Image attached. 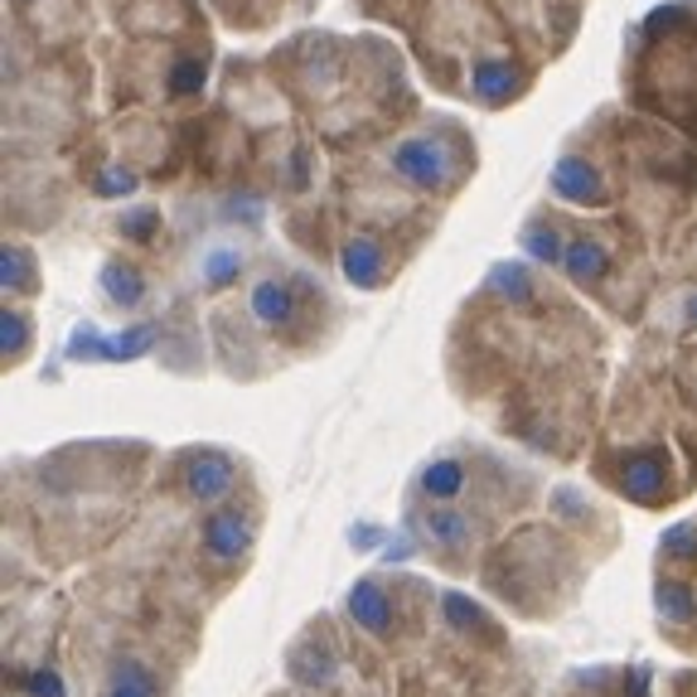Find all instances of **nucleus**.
Returning <instances> with one entry per match:
<instances>
[{
	"label": "nucleus",
	"instance_id": "0eeeda50",
	"mask_svg": "<svg viewBox=\"0 0 697 697\" xmlns=\"http://www.w3.org/2000/svg\"><path fill=\"white\" fill-rule=\"evenodd\" d=\"M107 291H112L117 301H137L141 296V281H137V272L131 266H107Z\"/></svg>",
	"mask_w": 697,
	"mask_h": 697
},
{
	"label": "nucleus",
	"instance_id": "39448f33",
	"mask_svg": "<svg viewBox=\"0 0 697 697\" xmlns=\"http://www.w3.org/2000/svg\"><path fill=\"white\" fill-rule=\"evenodd\" d=\"M514 83H518V73L508 69V63H479L475 69V92L485 102H504L508 92H514Z\"/></svg>",
	"mask_w": 697,
	"mask_h": 697
},
{
	"label": "nucleus",
	"instance_id": "20e7f679",
	"mask_svg": "<svg viewBox=\"0 0 697 697\" xmlns=\"http://www.w3.org/2000/svg\"><path fill=\"white\" fill-rule=\"evenodd\" d=\"M291 311H296V301H291V291L281 286V281H262V286L252 291V315H257L262 325H286Z\"/></svg>",
	"mask_w": 697,
	"mask_h": 697
},
{
	"label": "nucleus",
	"instance_id": "f03ea898",
	"mask_svg": "<svg viewBox=\"0 0 697 697\" xmlns=\"http://www.w3.org/2000/svg\"><path fill=\"white\" fill-rule=\"evenodd\" d=\"M553 190H557L562 199H572V204H596V199H600V174L586 165V160L567 155V160L557 165V174H553Z\"/></svg>",
	"mask_w": 697,
	"mask_h": 697
},
{
	"label": "nucleus",
	"instance_id": "7ed1b4c3",
	"mask_svg": "<svg viewBox=\"0 0 697 697\" xmlns=\"http://www.w3.org/2000/svg\"><path fill=\"white\" fill-rule=\"evenodd\" d=\"M562 262H567V272L576 281H596V276H606V266H610L606 248H600L596 238H572V248L562 252Z\"/></svg>",
	"mask_w": 697,
	"mask_h": 697
},
{
	"label": "nucleus",
	"instance_id": "423d86ee",
	"mask_svg": "<svg viewBox=\"0 0 697 697\" xmlns=\"http://www.w3.org/2000/svg\"><path fill=\"white\" fill-rule=\"evenodd\" d=\"M344 272L354 276V281H378V248L373 243H364V238H358V243H348V252H344Z\"/></svg>",
	"mask_w": 697,
	"mask_h": 697
},
{
	"label": "nucleus",
	"instance_id": "6e6552de",
	"mask_svg": "<svg viewBox=\"0 0 697 697\" xmlns=\"http://www.w3.org/2000/svg\"><path fill=\"white\" fill-rule=\"evenodd\" d=\"M170 88H174V92H199V88H204V69H199L194 59L174 63V73H170Z\"/></svg>",
	"mask_w": 697,
	"mask_h": 697
},
{
	"label": "nucleus",
	"instance_id": "f257e3e1",
	"mask_svg": "<svg viewBox=\"0 0 697 697\" xmlns=\"http://www.w3.org/2000/svg\"><path fill=\"white\" fill-rule=\"evenodd\" d=\"M393 165L407 174L412 184H441V174H446L436 141H402L397 151H393Z\"/></svg>",
	"mask_w": 697,
	"mask_h": 697
}]
</instances>
